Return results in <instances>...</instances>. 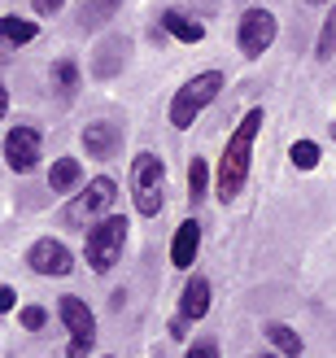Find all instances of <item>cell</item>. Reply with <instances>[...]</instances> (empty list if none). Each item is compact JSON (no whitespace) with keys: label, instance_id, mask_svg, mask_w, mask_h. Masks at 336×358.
Here are the masks:
<instances>
[{"label":"cell","instance_id":"6da1fadb","mask_svg":"<svg viewBox=\"0 0 336 358\" xmlns=\"http://www.w3.org/2000/svg\"><path fill=\"white\" fill-rule=\"evenodd\" d=\"M258 127H262V110H249L236 122V131H232V140H227V149H223V162L214 171V196H219L223 206H232L236 196H240V188H244V179H249Z\"/></svg>","mask_w":336,"mask_h":358},{"label":"cell","instance_id":"7a4b0ae2","mask_svg":"<svg viewBox=\"0 0 336 358\" xmlns=\"http://www.w3.org/2000/svg\"><path fill=\"white\" fill-rule=\"evenodd\" d=\"M122 245H127V219L122 214H105L87 227V266H92L96 275H110L118 258H122Z\"/></svg>","mask_w":336,"mask_h":358},{"label":"cell","instance_id":"3957f363","mask_svg":"<svg viewBox=\"0 0 336 358\" xmlns=\"http://www.w3.org/2000/svg\"><path fill=\"white\" fill-rule=\"evenodd\" d=\"M131 201L145 219L162 214V157L149 149L131 157Z\"/></svg>","mask_w":336,"mask_h":358},{"label":"cell","instance_id":"277c9868","mask_svg":"<svg viewBox=\"0 0 336 358\" xmlns=\"http://www.w3.org/2000/svg\"><path fill=\"white\" fill-rule=\"evenodd\" d=\"M219 87H223V75H219V70H201L197 79H188L180 92H175V101H170V122H175L180 131L192 127V122H197V114L219 96Z\"/></svg>","mask_w":336,"mask_h":358},{"label":"cell","instance_id":"5b68a950","mask_svg":"<svg viewBox=\"0 0 336 358\" xmlns=\"http://www.w3.org/2000/svg\"><path fill=\"white\" fill-rule=\"evenodd\" d=\"M114 201H118V184H114L110 175H96L92 184H87L75 201L66 206L61 219H66L70 227H83V223H92V219H105V214L114 210Z\"/></svg>","mask_w":336,"mask_h":358},{"label":"cell","instance_id":"8992f818","mask_svg":"<svg viewBox=\"0 0 336 358\" xmlns=\"http://www.w3.org/2000/svg\"><path fill=\"white\" fill-rule=\"evenodd\" d=\"M57 310H61V324L70 332L66 358H87V354L96 350V319H92V310H87L79 297H70V293L57 301Z\"/></svg>","mask_w":336,"mask_h":358},{"label":"cell","instance_id":"52a82bcc","mask_svg":"<svg viewBox=\"0 0 336 358\" xmlns=\"http://www.w3.org/2000/svg\"><path fill=\"white\" fill-rule=\"evenodd\" d=\"M275 35H279V27H275V17L267 9H244L240 27H236V48L254 62V57H262V52L275 44Z\"/></svg>","mask_w":336,"mask_h":358},{"label":"cell","instance_id":"ba28073f","mask_svg":"<svg viewBox=\"0 0 336 358\" xmlns=\"http://www.w3.org/2000/svg\"><path fill=\"white\" fill-rule=\"evenodd\" d=\"M40 153H44V136L35 127H9L5 131V166L13 175H27L40 166Z\"/></svg>","mask_w":336,"mask_h":358},{"label":"cell","instance_id":"9c48e42d","mask_svg":"<svg viewBox=\"0 0 336 358\" xmlns=\"http://www.w3.org/2000/svg\"><path fill=\"white\" fill-rule=\"evenodd\" d=\"M27 262H31V271H40V275H70L75 271V254H70L61 241H52V236L35 241L27 249Z\"/></svg>","mask_w":336,"mask_h":358},{"label":"cell","instance_id":"30bf717a","mask_svg":"<svg viewBox=\"0 0 336 358\" xmlns=\"http://www.w3.org/2000/svg\"><path fill=\"white\" fill-rule=\"evenodd\" d=\"M122 149V136L114 122H87L83 127V153L96 157V162H110V157Z\"/></svg>","mask_w":336,"mask_h":358},{"label":"cell","instance_id":"8fae6325","mask_svg":"<svg viewBox=\"0 0 336 358\" xmlns=\"http://www.w3.org/2000/svg\"><path fill=\"white\" fill-rule=\"evenodd\" d=\"M197 245H201V223H197V219H184L180 231H175V241H170V262H175V266H192V258H197Z\"/></svg>","mask_w":336,"mask_h":358},{"label":"cell","instance_id":"7c38bea8","mask_svg":"<svg viewBox=\"0 0 336 358\" xmlns=\"http://www.w3.org/2000/svg\"><path fill=\"white\" fill-rule=\"evenodd\" d=\"M122 62H127V40H118V35H110L105 44H96V75L101 79H114Z\"/></svg>","mask_w":336,"mask_h":358},{"label":"cell","instance_id":"4fadbf2b","mask_svg":"<svg viewBox=\"0 0 336 358\" xmlns=\"http://www.w3.org/2000/svg\"><path fill=\"white\" fill-rule=\"evenodd\" d=\"M210 310V280L205 275H197V280H188V289H184V297H180V315L188 319H201Z\"/></svg>","mask_w":336,"mask_h":358},{"label":"cell","instance_id":"5bb4252c","mask_svg":"<svg viewBox=\"0 0 336 358\" xmlns=\"http://www.w3.org/2000/svg\"><path fill=\"white\" fill-rule=\"evenodd\" d=\"M162 27L175 35V40H184V44H197V40H205V27L197 22V17L180 13V9H166V13H162Z\"/></svg>","mask_w":336,"mask_h":358},{"label":"cell","instance_id":"9a60e30c","mask_svg":"<svg viewBox=\"0 0 336 358\" xmlns=\"http://www.w3.org/2000/svg\"><path fill=\"white\" fill-rule=\"evenodd\" d=\"M83 184V166L75 162V157H57L48 171V188L52 192H70V188H79Z\"/></svg>","mask_w":336,"mask_h":358},{"label":"cell","instance_id":"2e32d148","mask_svg":"<svg viewBox=\"0 0 336 358\" xmlns=\"http://www.w3.org/2000/svg\"><path fill=\"white\" fill-rule=\"evenodd\" d=\"M122 0H87V5L79 9V27L83 31H101V27H110V17L118 13Z\"/></svg>","mask_w":336,"mask_h":358},{"label":"cell","instance_id":"e0dca14e","mask_svg":"<svg viewBox=\"0 0 336 358\" xmlns=\"http://www.w3.org/2000/svg\"><path fill=\"white\" fill-rule=\"evenodd\" d=\"M52 92H57V101H75V92H79V66L70 57L52 66Z\"/></svg>","mask_w":336,"mask_h":358},{"label":"cell","instance_id":"ac0fdd59","mask_svg":"<svg viewBox=\"0 0 336 358\" xmlns=\"http://www.w3.org/2000/svg\"><path fill=\"white\" fill-rule=\"evenodd\" d=\"M267 341H271L275 350H284V358H297V354H302V336H297L293 328H284V324H267Z\"/></svg>","mask_w":336,"mask_h":358},{"label":"cell","instance_id":"d6986e66","mask_svg":"<svg viewBox=\"0 0 336 358\" xmlns=\"http://www.w3.org/2000/svg\"><path fill=\"white\" fill-rule=\"evenodd\" d=\"M188 188H192V206L205 201V192H210V166H205V157H192V162H188Z\"/></svg>","mask_w":336,"mask_h":358},{"label":"cell","instance_id":"ffe728a7","mask_svg":"<svg viewBox=\"0 0 336 358\" xmlns=\"http://www.w3.org/2000/svg\"><path fill=\"white\" fill-rule=\"evenodd\" d=\"M35 35H40V27L27 22V17H13V13L5 17V40H9V44H31Z\"/></svg>","mask_w":336,"mask_h":358},{"label":"cell","instance_id":"44dd1931","mask_svg":"<svg viewBox=\"0 0 336 358\" xmlns=\"http://www.w3.org/2000/svg\"><path fill=\"white\" fill-rule=\"evenodd\" d=\"M288 157H293L297 171H314L319 166V145H314V140H297V145L288 149Z\"/></svg>","mask_w":336,"mask_h":358},{"label":"cell","instance_id":"7402d4cb","mask_svg":"<svg viewBox=\"0 0 336 358\" xmlns=\"http://www.w3.org/2000/svg\"><path fill=\"white\" fill-rule=\"evenodd\" d=\"M332 52H336V5H332L328 22H323V31H319V44H314V57H319V62H328Z\"/></svg>","mask_w":336,"mask_h":358},{"label":"cell","instance_id":"603a6c76","mask_svg":"<svg viewBox=\"0 0 336 358\" xmlns=\"http://www.w3.org/2000/svg\"><path fill=\"white\" fill-rule=\"evenodd\" d=\"M44 319H48V315H44V306H27V310H22V328H31V332H35V328H44Z\"/></svg>","mask_w":336,"mask_h":358},{"label":"cell","instance_id":"cb8c5ba5","mask_svg":"<svg viewBox=\"0 0 336 358\" xmlns=\"http://www.w3.org/2000/svg\"><path fill=\"white\" fill-rule=\"evenodd\" d=\"M61 5H66V0H31V9L40 13V17H52V13H61Z\"/></svg>","mask_w":336,"mask_h":358},{"label":"cell","instance_id":"d4e9b609","mask_svg":"<svg viewBox=\"0 0 336 358\" xmlns=\"http://www.w3.org/2000/svg\"><path fill=\"white\" fill-rule=\"evenodd\" d=\"M184 358H219V345H214V341H197Z\"/></svg>","mask_w":336,"mask_h":358},{"label":"cell","instance_id":"484cf974","mask_svg":"<svg viewBox=\"0 0 336 358\" xmlns=\"http://www.w3.org/2000/svg\"><path fill=\"white\" fill-rule=\"evenodd\" d=\"M13 306H17V293H13V289H0V310H5V315H9Z\"/></svg>","mask_w":336,"mask_h":358},{"label":"cell","instance_id":"4316f807","mask_svg":"<svg viewBox=\"0 0 336 358\" xmlns=\"http://www.w3.org/2000/svg\"><path fill=\"white\" fill-rule=\"evenodd\" d=\"M184 332H188V319H184V315L170 319V336H184Z\"/></svg>","mask_w":336,"mask_h":358},{"label":"cell","instance_id":"83f0119b","mask_svg":"<svg viewBox=\"0 0 336 358\" xmlns=\"http://www.w3.org/2000/svg\"><path fill=\"white\" fill-rule=\"evenodd\" d=\"M258 358H279V354H258Z\"/></svg>","mask_w":336,"mask_h":358},{"label":"cell","instance_id":"f1b7e54d","mask_svg":"<svg viewBox=\"0 0 336 358\" xmlns=\"http://www.w3.org/2000/svg\"><path fill=\"white\" fill-rule=\"evenodd\" d=\"M332 140H336V122H332Z\"/></svg>","mask_w":336,"mask_h":358},{"label":"cell","instance_id":"f546056e","mask_svg":"<svg viewBox=\"0 0 336 358\" xmlns=\"http://www.w3.org/2000/svg\"><path fill=\"white\" fill-rule=\"evenodd\" d=\"M310 5H319V0H310Z\"/></svg>","mask_w":336,"mask_h":358}]
</instances>
